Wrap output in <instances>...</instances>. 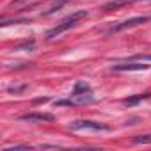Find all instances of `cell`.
Returning a JSON list of instances; mask_svg holds the SVG:
<instances>
[{
	"instance_id": "obj_1",
	"label": "cell",
	"mask_w": 151,
	"mask_h": 151,
	"mask_svg": "<svg viewBox=\"0 0 151 151\" xmlns=\"http://www.w3.org/2000/svg\"><path fill=\"white\" fill-rule=\"evenodd\" d=\"M94 100L93 96V91L91 87L86 84V82H77V86H75V91L73 94L68 98V100H60V101H55L57 107H62V105H87Z\"/></svg>"
},
{
	"instance_id": "obj_2",
	"label": "cell",
	"mask_w": 151,
	"mask_h": 151,
	"mask_svg": "<svg viewBox=\"0 0 151 151\" xmlns=\"http://www.w3.org/2000/svg\"><path fill=\"white\" fill-rule=\"evenodd\" d=\"M87 16V13L86 11H77V13H73V14H69V16H66L57 27H53L52 30H48V34H46V37L48 39H52V37H55V36H60L62 32H66V30H69L71 27H75L80 20H84Z\"/></svg>"
},
{
	"instance_id": "obj_3",
	"label": "cell",
	"mask_w": 151,
	"mask_h": 151,
	"mask_svg": "<svg viewBox=\"0 0 151 151\" xmlns=\"http://www.w3.org/2000/svg\"><path fill=\"white\" fill-rule=\"evenodd\" d=\"M69 128L73 132H109V126L107 124H101V123H96V121H73L69 124Z\"/></svg>"
},
{
	"instance_id": "obj_4",
	"label": "cell",
	"mask_w": 151,
	"mask_h": 151,
	"mask_svg": "<svg viewBox=\"0 0 151 151\" xmlns=\"http://www.w3.org/2000/svg\"><path fill=\"white\" fill-rule=\"evenodd\" d=\"M147 20H149V16H135V18L124 20L123 23H119V25H114V27L109 30V34H114V32H121V30H126V29L137 27V25H140V23H144V22H147Z\"/></svg>"
},
{
	"instance_id": "obj_5",
	"label": "cell",
	"mask_w": 151,
	"mask_h": 151,
	"mask_svg": "<svg viewBox=\"0 0 151 151\" xmlns=\"http://www.w3.org/2000/svg\"><path fill=\"white\" fill-rule=\"evenodd\" d=\"M22 121H27V123H52L53 121V116L52 114H46V112H30V114H25L20 117Z\"/></svg>"
},
{
	"instance_id": "obj_6",
	"label": "cell",
	"mask_w": 151,
	"mask_h": 151,
	"mask_svg": "<svg viewBox=\"0 0 151 151\" xmlns=\"http://www.w3.org/2000/svg\"><path fill=\"white\" fill-rule=\"evenodd\" d=\"M149 66L146 64H133V62H124V64H114L112 69L114 71H142V69H147Z\"/></svg>"
},
{
	"instance_id": "obj_7",
	"label": "cell",
	"mask_w": 151,
	"mask_h": 151,
	"mask_svg": "<svg viewBox=\"0 0 151 151\" xmlns=\"http://www.w3.org/2000/svg\"><path fill=\"white\" fill-rule=\"evenodd\" d=\"M130 2H133V0H116V2H110V4H107L103 9H105V11L117 9V7H121V6H126V4H130Z\"/></svg>"
},
{
	"instance_id": "obj_8",
	"label": "cell",
	"mask_w": 151,
	"mask_h": 151,
	"mask_svg": "<svg viewBox=\"0 0 151 151\" xmlns=\"http://www.w3.org/2000/svg\"><path fill=\"white\" fill-rule=\"evenodd\" d=\"M151 94H139V96H133V98H128L124 103L128 105V107H133V105H137L139 101H142V100H147Z\"/></svg>"
},
{
	"instance_id": "obj_9",
	"label": "cell",
	"mask_w": 151,
	"mask_h": 151,
	"mask_svg": "<svg viewBox=\"0 0 151 151\" xmlns=\"http://www.w3.org/2000/svg\"><path fill=\"white\" fill-rule=\"evenodd\" d=\"M132 142L133 144H151V133H147V135H137V137L132 139Z\"/></svg>"
},
{
	"instance_id": "obj_10",
	"label": "cell",
	"mask_w": 151,
	"mask_h": 151,
	"mask_svg": "<svg viewBox=\"0 0 151 151\" xmlns=\"http://www.w3.org/2000/svg\"><path fill=\"white\" fill-rule=\"evenodd\" d=\"M66 2H68V0H59V2H55V4H53V6H52V7H50L48 11H45L43 14H45V16H50V14H53L55 11H59V9L62 7V6H64Z\"/></svg>"
},
{
	"instance_id": "obj_11",
	"label": "cell",
	"mask_w": 151,
	"mask_h": 151,
	"mask_svg": "<svg viewBox=\"0 0 151 151\" xmlns=\"http://www.w3.org/2000/svg\"><path fill=\"white\" fill-rule=\"evenodd\" d=\"M34 48V41H30V43H23V45H20L16 50H32Z\"/></svg>"
},
{
	"instance_id": "obj_12",
	"label": "cell",
	"mask_w": 151,
	"mask_h": 151,
	"mask_svg": "<svg viewBox=\"0 0 151 151\" xmlns=\"http://www.w3.org/2000/svg\"><path fill=\"white\" fill-rule=\"evenodd\" d=\"M133 59H137V60H151V55H137Z\"/></svg>"
}]
</instances>
